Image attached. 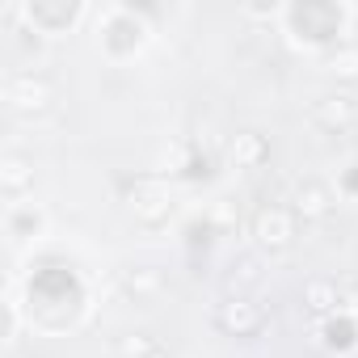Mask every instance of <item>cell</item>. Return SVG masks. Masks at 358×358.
I'll list each match as a JSON object with an SVG mask.
<instances>
[{
  "label": "cell",
  "mask_w": 358,
  "mask_h": 358,
  "mask_svg": "<svg viewBox=\"0 0 358 358\" xmlns=\"http://www.w3.org/2000/svg\"><path fill=\"white\" fill-rule=\"evenodd\" d=\"M282 22H287V30H291L295 43H303V47H329L333 51L337 43H345L341 34H345L350 13L341 5H329V0H303V5L282 9Z\"/></svg>",
  "instance_id": "1"
},
{
  "label": "cell",
  "mask_w": 358,
  "mask_h": 358,
  "mask_svg": "<svg viewBox=\"0 0 358 358\" xmlns=\"http://www.w3.org/2000/svg\"><path fill=\"white\" fill-rule=\"evenodd\" d=\"M97 34H101V47H106V55H114V59H127V55L143 51V43H148L152 26L143 22V13H135V9H127V5H110V9H101Z\"/></svg>",
  "instance_id": "2"
},
{
  "label": "cell",
  "mask_w": 358,
  "mask_h": 358,
  "mask_svg": "<svg viewBox=\"0 0 358 358\" xmlns=\"http://www.w3.org/2000/svg\"><path fill=\"white\" fill-rule=\"evenodd\" d=\"M173 207H177V199H173V186L164 182V177L143 173V177H135V182H127V211L139 224L160 228V224L173 220Z\"/></svg>",
  "instance_id": "3"
},
{
  "label": "cell",
  "mask_w": 358,
  "mask_h": 358,
  "mask_svg": "<svg viewBox=\"0 0 358 358\" xmlns=\"http://www.w3.org/2000/svg\"><path fill=\"white\" fill-rule=\"evenodd\" d=\"M299 236V220L291 207H278V203H266L253 211V241L262 253H287Z\"/></svg>",
  "instance_id": "4"
},
{
  "label": "cell",
  "mask_w": 358,
  "mask_h": 358,
  "mask_svg": "<svg viewBox=\"0 0 358 358\" xmlns=\"http://www.w3.org/2000/svg\"><path fill=\"white\" fill-rule=\"evenodd\" d=\"M55 101V85L43 72H13L5 80V106L17 114H43Z\"/></svg>",
  "instance_id": "5"
},
{
  "label": "cell",
  "mask_w": 358,
  "mask_h": 358,
  "mask_svg": "<svg viewBox=\"0 0 358 358\" xmlns=\"http://www.w3.org/2000/svg\"><path fill=\"white\" fill-rule=\"evenodd\" d=\"M266 308L257 303V299H224L220 308H215V329L224 333V337H236V341H249V337H257L262 329H266Z\"/></svg>",
  "instance_id": "6"
},
{
  "label": "cell",
  "mask_w": 358,
  "mask_h": 358,
  "mask_svg": "<svg viewBox=\"0 0 358 358\" xmlns=\"http://www.w3.org/2000/svg\"><path fill=\"white\" fill-rule=\"evenodd\" d=\"M22 17L30 22L34 34H68L85 17V5H76V0H30V5H22Z\"/></svg>",
  "instance_id": "7"
},
{
  "label": "cell",
  "mask_w": 358,
  "mask_h": 358,
  "mask_svg": "<svg viewBox=\"0 0 358 358\" xmlns=\"http://www.w3.org/2000/svg\"><path fill=\"white\" fill-rule=\"evenodd\" d=\"M312 122L333 135L354 131L358 127V93H324L320 101H312Z\"/></svg>",
  "instance_id": "8"
},
{
  "label": "cell",
  "mask_w": 358,
  "mask_h": 358,
  "mask_svg": "<svg viewBox=\"0 0 358 358\" xmlns=\"http://www.w3.org/2000/svg\"><path fill=\"white\" fill-rule=\"evenodd\" d=\"M333 190L320 182V177H303V182H295V190H291V211H295V220H303V224H320V220H329L333 215Z\"/></svg>",
  "instance_id": "9"
},
{
  "label": "cell",
  "mask_w": 358,
  "mask_h": 358,
  "mask_svg": "<svg viewBox=\"0 0 358 358\" xmlns=\"http://www.w3.org/2000/svg\"><path fill=\"white\" fill-rule=\"evenodd\" d=\"M262 262L253 257V253H245V257H236L232 266H228V274H224V291H228V299H253V291L262 287Z\"/></svg>",
  "instance_id": "10"
},
{
  "label": "cell",
  "mask_w": 358,
  "mask_h": 358,
  "mask_svg": "<svg viewBox=\"0 0 358 358\" xmlns=\"http://www.w3.org/2000/svg\"><path fill=\"white\" fill-rule=\"evenodd\" d=\"M303 312L316 316V324L329 320V316H337V312H341V287H337L333 278H312V282H303Z\"/></svg>",
  "instance_id": "11"
},
{
  "label": "cell",
  "mask_w": 358,
  "mask_h": 358,
  "mask_svg": "<svg viewBox=\"0 0 358 358\" xmlns=\"http://www.w3.org/2000/svg\"><path fill=\"white\" fill-rule=\"evenodd\" d=\"M30 186H34V160L22 156V152H5V156H0V190L17 203Z\"/></svg>",
  "instance_id": "12"
},
{
  "label": "cell",
  "mask_w": 358,
  "mask_h": 358,
  "mask_svg": "<svg viewBox=\"0 0 358 358\" xmlns=\"http://www.w3.org/2000/svg\"><path fill=\"white\" fill-rule=\"evenodd\" d=\"M228 160L236 169H262L270 160V139L262 131H236L228 143Z\"/></svg>",
  "instance_id": "13"
},
{
  "label": "cell",
  "mask_w": 358,
  "mask_h": 358,
  "mask_svg": "<svg viewBox=\"0 0 358 358\" xmlns=\"http://www.w3.org/2000/svg\"><path fill=\"white\" fill-rule=\"evenodd\" d=\"M316 329H320V341H324L329 350H337V354H345V350H358V316H350L345 308H341L337 316L320 320Z\"/></svg>",
  "instance_id": "14"
},
{
  "label": "cell",
  "mask_w": 358,
  "mask_h": 358,
  "mask_svg": "<svg viewBox=\"0 0 358 358\" xmlns=\"http://www.w3.org/2000/svg\"><path fill=\"white\" fill-rule=\"evenodd\" d=\"M324 72L337 80H358V43H337L324 51Z\"/></svg>",
  "instance_id": "15"
},
{
  "label": "cell",
  "mask_w": 358,
  "mask_h": 358,
  "mask_svg": "<svg viewBox=\"0 0 358 358\" xmlns=\"http://www.w3.org/2000/svg\"><path fill=\"white\" fill-rule=\"evenodd\" d=\"M122 287L131 295H156L164 287V274L156 266H131V270H122Z\"/></svg>",
  "instance_id": "16"
},
{
  "label": "cell",
  "mask_w": 358,
  "mask_h": 358,
  "mask_svg": "<svg viewBox=\"0 0 358 358\" xmlns=\"http://www.w3.org/2000/svg\"><path fill=\"white\" fill-rule=\"evenodd\" d=\"M207 224H211L215 232H236V228H241V207H236L232 199H215L211 211H207Z\"/></svg>",
  "instance_id": "17"
},
{
  "label": "cell",
  "mask_w": 358,
  "mask_h": 358,
  "mask_svg": "<svg viewBox=\"0 0 358 358\" xmlns=\"http://www.w3.org/2000/svg\"><path fill=\"white\" fill-rule=\"evenodd\" d=\"M341 308H345L350 316H358V278H354L350 287H341Z\"/></svg>",
  "instance_id": "18"
},
{
  "label": "cell",
  "mask_w": 358,
  "mask_h": 358,
  "mask_svg": "<svg viewBox=\"0 0 358 358\" xmlns=\"http://www.w3.org/2000/svg\"><path fill=\"white\" fill-rule=\"evenodd\" d=\"M148 358H173V354H169V350H164V345H156V350H152V354H148Z\"/></svg>",
  "instance_id": "19"
}]
</instances>
